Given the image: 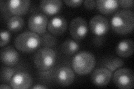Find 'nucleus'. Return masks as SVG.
<instances>
[{"instance_id": "obj_1", "label": "nucleus", "mask_w": 134, "mask_h": 89, "mask_svg": "<svg viewBox=\"0 0 134 89\" xmlns=\"http://www.w3.org/2000/svg\"><path fill=\"white\" fill-rule=\"evenodd\" d=\"M111 26L115 32L120 35H126L131 32L134 27L133 11L123 9L117 11L111 20Z\"/></svg>"}, {"instance_id": "obj_2", "label": "nucleus", "mask_w": 134, "mask_h": 89, "mask_svg": "<svg viewBox=\"0 0 134 89\" xmlns=\"http://www.w3.org/2000/svg\"><path fill=\"white\" fill-rule=\"evenodd\" d=\"M96 65V58L93 54L82 51L73 58L72 67L77 74L85 75L90 74Z\"/></svg>"}, {"instance_id": "obj_3", "label": "nucleus", "mask_w": 134, "mask_h": 89, "mask_svg": "<svg viewBox=\"0 0 134 89\" xmlns=\"http://www.w3.org/2000/svg\"><path fill=\"white\" fill-rule=\"evenodd\" d=\"M16 48L23 52H31L41 45L40 37L32 31H24L17 36L14 41Z\"/></svg>"}, {"instance_id": "obj_4", "label": "nucleus", "mask_w": 134, "mask_h": 89, "mask_svg": "<svg viewBox=\"0 0 134 89\" xmlns=\"http://www.w3.org/2000/svg\"><path fill=\"white\" fill-rule=\"evenodd\" d=\"M56 60V54L49 48H43L37 51L34 57V62L37 69L47 71L54 66Z\"/></svg>"}, {"instance_id": "obj_5", "label": "nucleus", "mask_w": 134, "mask_h": 89, "mask_svg": "<svg viewBox=\"0 0 134 89\" xmlns=\"http://www.w3.org/2000/svg\"><path fill=\"white\" fill-rule=\"evenodd\" d=\"M115 85L121 89H130L134 86V74L128 68L117 69L113 75Z\"/></svg>"}, {"instance_id": "obj_6", "label": "nucleus", "mask_w": 134, "mask_h": 89, "mask_svg": "<svg viewBox=\"0 0 134 89\" xmlns=\"http://www.w3.org/2000/svg\"><path fill=\"white\" fill-rule=\"evenodd\" d=\"M88 25L86 20L81 17H77L71 21L69 32L71 36L77 41H80L85 38L88 32Z\"/></svg>"}, {"instance_id": "obj_7", "label": "nucleus", "mask_w": 134, "mask_h": 89, "mask_svg": "<svg viewBox=\"0 0 134 89\" xmlns=\"http://www.w3.org/2000/svg\"><path fill=\"white\" fill-rule=\"evenodd\" d=\"M48 24V17L43 14L31 15L28 20V26L30 30L38 35L45 33Z\"/></svg>"}, {"instance_id": "obj_8", "label": "nucleus", "mask_w": 134, "mask_h": 89, "mask_svg": "<svg viewBox=\"0 0 134 89\" xmlns=\"http://www.w3.org/2000/svg\"><path fill=\"white\" fill-rule=\"evenodd\" d=\"M90 27L92 33L96 36H102L108 32L110 25L107 19L102 15H96L90 22Z\"/></svg>"}, {"instance_id": "obj_9", "label": "nucleus", "mask_w": 134, "mask_h": 89, "mask_svg": "<svg viewBox=\"0 0 134 89\" xmlns=\"http://www.w3.org/2000/svg\"><path fill=\"white\" fill-rule=\"evenodd\" d=\"M112 73L104 67H99L95 69L91 77L92 82L97 86H106L110 82Z\"/></svg>"}, {"instance_id": "obj_10", "label": "nucleus", "mask_w": 134, "mask_h": 89, "mask_svg": "<svg viewBox=\"0 0 134 89\" xmlns=\"http://www.w3.org/2000/svg\"><path fill=\"white\" fill-rule=\"evenodd\" d=\"M33 82L31 76L26 73L20 72L12 77L10 85L12 88L26 89L31 87Z\"/></svg>"}, {"instance_id": "obj_11", "label": "nucleus", "mask_w": 134, "mask_h": 89, "mask_svg": "<svg viewBox=\"0 0 134 89\" xmlns=\"http://www.w3.org/2000/svg\"><path fill=\"white\" fill-rule=\"evenodd\" d=\"M68 23L62 16L54 17L48 22V29L52 34L55 36L61 35L66 31Z\"/></svg>"}, {"instance_id": "obj_12", "label": "nucleus", "mask_w": 134, "mask_h": 89, "mask_svg": "<svg viewBox=\"0 0 134 89\" xmlns=\"http://www.w3.org/2000/svg\"><path fill=\"white\" fill-rule=\"evenodd\" d=\"M75 78L73 70L68 67H62L55 73V80L58 84L63 86H68L72 84Z\"/></svg>"}, {"instance_id": "obj_13", "label": "nucleus", "mask_w": 134, "mask_h": 89, "mask_svg": "<svg viewBox=\"0 0 134 89\" xmlns=\"http://www.w3.org/2000/svg\"><path fill=\"white\" fill-rule=\"evenodd\" d=\"M30 6L29 0H10L7 2V7L11 13L15 16L24 15Z\"/></svg>"}, {"instance_id": "obj_14", "label": "nucleus", "mask_w": 134, "mask_h": 89, "mask_svg": "<svg viewBox=\"0 0 134 89\" xmlns=\"http://www.w3.org/2000/svg\"><path fill=\"white\" fill-rule=\"evenodd\" d=\"M1 60L6 66H14L19 62V54L12 46H6L1 51Z\"/></svg>"}, {"instance_id": "obj_15", "label": "nucleus", "mask_w": 134, "mask_h": 89, "mask_svg": "<svg viewBox=\"0 0 134 89\" xmlns=\"http://www.w3.org/2000/svg\"><path fill=\"white\" fill-rule=\"evenodd\" d=\"M40 7L46 15L52 16L60 11L62 2L60 0H43L40 2Z\"/></svg>"}, {"instance_id": "obj_16", "label": "nucleus", "mask_w": 134, "mask_h": 89, "mask_svg": "<svg viewBox=\"0 0 134 89\" xmlns=\"http://www.w3.org/2000/svg\"><path fill=\"white\" fill-rule=\"evenodd\" d=\"M134 50V44L130 39H125L119 42L116 48L117 55L121 57L127 58L131 56Z\"/></svg>"}, {"instance_id": "obj_17", "label": "nucleus", "mask_w": 134, "mask_h": 89, "mask_svg": "<svg viewBox=\"0 0 134 89\" xmlns=\"http://www.w3.org/2000/svg\"><path fill=\"white\" fill-rule=\"evenodd\" d=\"M119 1L116 0H97L96 7L103 14L108 15L115 12L119 6Z\"/></svg>"}, {"instance_id": "obj_18", "label": "nucleus", "mask_w": 134, "mask_h": 89, "mask_svg": "<svg viewBox=\"0 0 134 89\" xmlns=\"http://www.w3.org/2000/svg\"><path fill=\"white\" fill-rule=\"evenodd\" d=\"M25 26V21L20 16H14L8 20L7 27L8 30L12 32L20 31Z\"/></svg>"}, {"instance_id": "obj_19", "label": "nucleus", "mask_w": 134, "mask_h": 89, "mask_svg": "<svg viewBox=\"0 0 134 89\" xmlns=\"http://www.w3.org/2000/svg\"><path fill=\"white\" fill-rule=\"evenodd\" d=\"M101 63L103 67L107 69L111 73H113L123 66L124 61L121 58L111 57L104 58Z\"/></svg>"}, {"instance_id": "obj_20", "label": "nucleus", "mask_w": 134, "mask_h": 89, "mask_svg": "<svg viewBox=\"0 0 134 89\" xmlns=\"http://www.w3.org/2000/svg\"><path fill=\"white\" fill-rule=\"evenodd\" d=\"M79 49V45L76 41L71 39L65 40L61 46L62 52L66 55H73Z\"/></svg>"}, {"instance_id": "obj_21", "label": "nucleus", "mask_w": 134, "mask_h": 89, "mask_svg": "<svg viewBox=\"0 0 134 89\" xmlns=\"http://www.w3.org/2000/svg\"><path fill=\"white\" fill-rule=\"evenodd\" d=\"M41 45L43 48H51L55 45L57 39L54 35L51 33H45L40 37Z\"/></svg>"}, {"instance_id": "obj_22", "label": "nucleus", "mask_w": 134, "mask_h": 89, "mask_svg": "<svg viewBox=\"0 0 134 89\" xmlns=\"http://www.w3.org/2000/svg\"><path fill=\"white\" fill-rule=\"evenodd\" d=\"M15 73V70L10 67H3L1 71V82L10 83L11 80Z\"/></svg>"}, {"instance_id": "obj_23", "label": "nucleus", "mask_w": 134, "mask_h": 89, "mask_svg": "<svg viewBox=\"0 0 134 89\" xmlns=\"http://www.w3.org/2000/svg\"><path fill=\"white\" fill-rule=\"evenodd\" d=\"M11 39L10 32L5 29H2L1 31V42H0V46L1 48L6 45L10 42Z\"/></svg>"}, {"instance_id": "obj_24", "label": "nucleus", "mask_w": 134, "mask_h": 89, "mask_svg": "<svg viewBox=\"0 0 134 89\" xmlns=\"http://www.w3.org/2000/svg\"><path fill=\"white\" fill-rule=\"evenodd\" d=\"M83 2V0H64V2L67 6L72 7H76L81 6Z\"/></svg>"}, {"instance_id": "obj_25", "label": "nucleus", "mask_w": 134, "mask_h": 89, "mask_svg": "<svg viewBox=\"0 0 134 89\" xmlns=\"http://www.w3.org/2000/svg\"><path fill=\"white\" fill-rule=\"evenodd\" d=\"M119 5L125 9L130 8L133 6V1L132 0H121L119 1Z\"/></svg>"}, {"instance_id": "obj_26", "label": "nucleus", "mask_w": 134, "mask_h": 89, "mask_svg": "<svg viewBox=\"0 0 134 89\" xmlns=\"http://www.w3.org/2000/svg\"><path fill=\"white\" fill-rule=\"evenodd\" d=\"M105 41V37L102 36H96L94 37V39L92 40L93 44L96 46H100L103 44L104 42Z\"/></svg>"}, {"instance_id": "obj_27", "label": "nucleus", "mask_w": 134, "mask_h": 89, "mask_svg": "<svg viewBox=\"0 0 134 89\" xmlns=\"http://www.w3.org/2000/svg\"><path fill=\"white\" fill-rule=\"evenodd\" d=\"M83 2L84 7L87 10H93L96 6V1H94V0H86V1H84Z\"/></svg>"}, {"instance_id": "obj_28", "label": "nucleus", "mask_w": 134, "mask_h": 89, "mask_svg": "<svg viewBox=\"0 0 134 89\" xmlns=\"http://www.w3.org/2000/svg\"><path fill=\"white\" fill-rule=\"evenodd\" d=\"M32 89H42V88H48V87L42 85H39V84H37L36 85L34 86L31 87Z\"/></svg>"}, {"instance_id": "obj_29", "label": "nucleus", "mask_w": 134, "mask_h": 89, "mask_svg": "<svg viewBox=\"0 0 134 89\" xmlns=\"http://www.w3.org/2000/svg\"><path fill=\"white\" fill-rule=\"evenodd\" d=\"M0 88L3 89V88H8V89H11L12 88L11 86H10L7 85H4V84H1V86H0Z\"/></svg>"}]
</instances>
